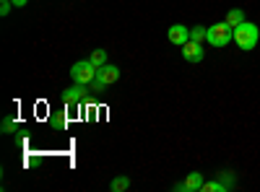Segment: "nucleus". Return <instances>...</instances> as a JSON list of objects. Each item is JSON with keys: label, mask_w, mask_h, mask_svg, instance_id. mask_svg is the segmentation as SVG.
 <instances>
[{"label": "nucleus", "mask_w": 260, "mask_h": 192, "mask_svg": "<svg viewBox=\"0 0 260 192\" xmlns=\"http://www.w3.org/2000/svg\"><path fill=\"white\" fill-rule=\"evenodd\" d=\"M257 39H260V29L252 24V21H245V24H240L234 29V42H237V47L250 52L255 45H257Z\"/></svg>", "instance_id": "obj_1"}, {"label": "nucleus", "mask_w": 260, "mask_h": 192, "mask_svg": "<svg viewBox=\"0 0 260 192\" xmlns=\"http://www.w3.org/2000/svg\"><path fill=\"white\" fill-rule=\"evenodd\" d=\"M96 65L91 60H78L76 65L71 68V78H73V83H83V86H89V83L96 78Z\"/></svg>", "instance_id": "obj_2"}, {"label": "nucleus", "mask_w": 260, "mask_h": 192, "mask_svg": "<svg viewBox=\"0 0 260 192\" xmlns=\"http://www.w3.org/2000/svg\"><path fill=\"white\" fill-rule=\"evenodd\" d=\"M232 39H234V29L226 24V21L208 26V45H213V47H226Z\"/></svg>", "instance_id": "obj_3"}, {"label": "nucleus", "mask_w": 260, "mask_h": 192, "mask_svg": "<svg viewBox=\"0 0 260 192\" xmlns=\"http://www.w3.org/2000/svg\"><path fill=\"white\" fill-rule=\"evenodd\" d=\"M86 91H89V89H86L83 83H73L71 89L62 91V101L68 104V106H81V101L86 99Z\"/></svg>", "instance_id": "obj_4"}, {"label": "nucleus", "mask_w": 260, "mask_h": 192, "mask_svg": "<svg viewBox=\"0 0 260 192\" xmlns=\"http://www.w3.org/2000/svg\"><path fill=\"white\" fill-rule=\"evenodd\" d=\"M175 189H180V192H201L203 189V174L201 172H190L185 177V182L175 184Z\"/></svg>", "instance_id": "obj_5"}, {"label": "nucleus", "mask_w": 260, "mask_h": 192, "mask_svg": "<svg viewBox=\"0 0 260 192\" xmlns=\"http://www.w3.org/2000/svg\"><path fill=\"white\" fill-rule=\"evenodd\" d=\"M96 81H99V83H104V86H112V83H117V81H120V68H117V65H110V62H107V65H102V68L96 70Z\"/></svg>", "instance_id": "obj_6"}, {"label": "nucleus", "mask_w": 260, "mask_h": 192, "mask_svg": "<svg viewBox=\"0 0 260 192\" xmlns=\"http://www.w3.org/2000/svg\"><path fill=\"white\" fill-rule=\"evenodd\" d=\"M167 36H169L172 45L182 47L185 42H190V29H187V26H182V24H172V26H169V31H167Z\"/></svg>", "instance_id": "obj_7"}, {"label": "nucleus", "mask_w": 260, "mask_h": 192, "mask_svg": "<svg viewBox=\"0 0 260 192\" xmlns=\"http://www.w3.org/2000/svg\"><path fill=\"white\" fill-rule=\"evenodd\" d=\"M182 57L187 60V62H201L203 60V45H198V42H185L182 45Z\"/></svg>", "instance_id": "obj_8"}, {"label": "nucleus", "mask_w": 260, "mask_h": 192, "mask_svg": "<svg viewBox=\"0 0 260 192\" xmlns=\"http://www.w3.org/2000/svg\"><path fill=\"white\" fill-rule=\"evenodd\" d=\"M224 21H226V24H229L232 29H237L240 24H245V13H242L240 8H232V11L226 13V18H224Z\"/></svg>", "instance_id": "obj_9"}, {"label": "nucleus", "mask_w": 260, "mask_h": 192, "mask_svg": "<svg viewBox=\"0 0 260 192\" xmlns=\"http://www.w3.org/2000/svg\"><path fill=\"white\" fill-rule=\"evenodd\" d=\"M190 39L198 42V45L208 42V26H192V29H190Z\"/></svg>", "instance_id": "obj_10"}, {"label": "nucleus", "mask_w": 260, "mask_h": 192, "mask_svg": "<svg viewBox=\"0 0 260 192\" xmlns=\"http://www.w3.org/2000/svg\"><path fill=\"white\" fill-rule=\"evenodd\" d=\"M216 179H219L221 184H224V189L229 192V189H234V184H237V177L232 174V172H219L216 174Z\"/></svg>", "instance_id": "obj_11"}, {"label": "nucleus", "mask_w": 260, "mask_h": 192, "mask_svg": "<svg viewBox=\"0 0 260 192\" xmlns=\"http://www.w3.org/2000/svg\"><path fill=\"white\" fill-rule=\"evenodd\" d=\"M127 187H130V179H127V177H117V179H112V184H110L112 192H125Z\"/></svg>", "instance_id": "obj_12"}, {"label": "nucleus", "mask_w": 260, "mask_h": 192, "mask_svg": "<svg viewBox=\"0 0 260 192\" xmlns=\"http://www.w3.org/2000/svg\"><path fill=\"white\" fill-rule=\"evenodd\" d=\"M89 60L94 62V65H96V68H102V65H107V52H104V50H94Z\"/></svg>", "instance_id": "obj_13"}, {"label": "nucleus", "mask_w": 260, "mask_h": 192, "mask_svg": "<svg viewBox=\"0 0 260 192\" xmlns=\"http://www.w3.org/2000/svg\"><path fill=\"white\" fill-rule=\"evenodd\" d=\"M201 192H226V189H224V184L219 179H213V182H203V189Z\"/></svg>", "instance_id": "obj_14"}, {"label": "nucleus", "mask_w": 260, "mask_h": 192, "mask_svg": "<svg viewBox=\"0 0 260 192\" xmlns=\"http://www.w3.org/2000/svg\"><path fill=\"white\" fill-rule=\"evenodd\" d=\"M3 133H6V135H11V133H16V120H13L11 114H8V117L3 120Z\"/></svg>", "instance_id": "obj_15"}, {"label": "nucleus", "mask_w": 260, "mask_h": 192, "mask_svg": "<svg viewBox=\"0 0 260 192\" xmlns=\"http://www.w3.org/2000/svg\"><path fill=\"white\" fill-rule=\"evenodd\" d=\"M11 8H13L11 0H0V16H8V13H11Z\"/></svg>", "instance_id": "obj_16"}, {"label": "nucleus", "mask_w": 260, "mask_h": 192, "mask_svg": "<svg viewBox=\"0 0 260 192\" xmlns=\"http://www.w3.org/2000/svg\"><path fill=\"white\" fill-rule=\"evenodd\" d=\"M52 127L62 130V127H65V114H57V117H52Z\"/></svg>", "instance_id": "obj_17"}, {"label": "nucleus", "mask_w": 260, "mask_h": 192, "mask_svg": "<svg viewBox=\"0 0 260 192\" xmlns=\"http://www.w3.org/2000/svg\"><path fill=\"white\" fill-rule=\"evenodd\" d=\"M89 89H91V91H104V89H107V86H104V83H99V81H96V78H94V81H91V83H89Z\"/></svg>", "instance_id": "obj_18"}, {"label": "nucleus", "mask_w": 260, "mask_h": 192, "mask_svg": "<svg viewBox=\"0 0 260 192\" xmlns=\"http://www.w3.org/2000/svg\"><path fill=\"white\" fill-rule=\"evenodd\" d=\"M11 3H13V8H24L29 0H11Z\"/></svg>", "instance_id": "obj_19"}]
</instances>
